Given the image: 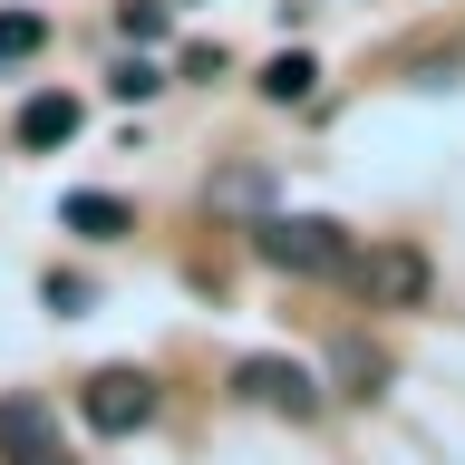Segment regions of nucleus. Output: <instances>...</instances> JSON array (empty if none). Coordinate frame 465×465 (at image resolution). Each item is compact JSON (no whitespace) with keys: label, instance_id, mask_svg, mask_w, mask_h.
Masks as SVG:
<instances>
[{"label":"nucleus","instance_id":"nucleus-1","mask_svg":"<svg viewBox=\"0 0 465 465\" xmlns=\"http://www.w3.org/2000/svg\"><path fill=\"white\" fill-rule=\"evenodd\" d=\"M349 252H359V242H349L330 213H272V223H262V262H272V272H349Z\"/></svg>","mask_w":465,"mask_h":465},{"label":"nucleus","instance_id":"nucleus-2","mask_svg":"<svg viewBox=\"0 0 465 465\" xmlns=\"http://www.w3.org/2000/svg\"><path fill=\"white\" fill-rule=\"evenodd\" d=\"M349 282L369 291L378 311H417L427 301V252L417 242H369V252H349Z\"/></svg>","mask_w":465,"mask_h":465},{"label":"nucleus","instance_id":"nucleus-3","mask_svg":"<svg viewBox=\"0 0 465 465\" xmlns=\"http://www.w3.org/2000/svg\"><path fill=\"white\" fill-rule=\"evenodd\" d=\"M232 398L262 407V417H320V378L301 359H242L232 369Z\"/></svg>","mask_w":465,"mask_h":465},{"label":"nucleus","instance_id":"nucleus-4","mask_svg":"<svg viewBox=\"0 0 465 465\" xmlns=\"http://www.w3.org/2000/svg\"><path fill=\"white\" fill-rule=\"evenodd\" d=\"M78 417H87L97 436H136L145 417H155V378H145V369H97V378L78 388Z\"/></svg>","mask_w":465,"mask_h":465},{"label":"nucleus","instance_id":"nucleus-5","mask_svg":"<svg viewBox=\"0 0 465 465\" xmlns=\"http://www.w3.org/2000/svg\"><path fill=\"white\" fill-rule=\"evenodd\" d=\"M68 136H78V97L39 87V97L20 107V145H39V155H49V145H68Z\"/></svg>","mask_w":465,"mask_h":465},{"label":"nucleus","instance_id":"nucleus-6","mask_svg":"<svg viewBox=\"0 0 465 465\" xmlns=\"http://www.w3.org/2000/svg\"><path fill=\"white\" fill-rule=\"evenodd\" d=\"M0 446H10V465H20V456H49V446H58V436H49V407H39V398H10V407H0Z\"/></svg>","mask_w":465,"mask_h":465},{"label":"nucleus","instance_id":"nucleus-7","mask_svg":"<svg viewBox=\"0 0 465 465\" xmlns=\"http://www.w3.org/2000/svg\"><path fill=\"white\" fill-rule=\"evenodd\" d=\"M311 87H320V58H301V49H282L272 68H262V97H272V107H301Z\"/></svg>","mask_w":465,"mask_h":465},{"label":"nucleus","instance_id":"nucleus-8","mask_svg":"<svg viewBox=\"0 0 465 465\" xmlns=\"http://www.w3.org/2000/svg\"><path fill=\"white\" fill-rule=\"evenodd\" d=\"M58 223L107 242V232H126V203H116V194H68V203H58Z\"/></svg>","mask_w":465,"mask_h":465},{"label":"nucleus","instance_id":"nucleus-9","mask_svg":"<svg viewBox=\"0 0 465 465\" xmlns=\"http://www.w3.org/2000/svg\"><path fill=\"white\" fill-rule=\"evenodd\" d=\"M39 39H49V20H39V10H0V68L39 58Z\"/></svg>","mask_w":465,"mask_h":465},{"label":"nucleus","instance_id":"nucleus-10","mask_svg":"<svg viewBox=\"0 0 465 465\" xmlns=\"http://www.w3.org/2000/svg\"><path fill=\"white\" fill-rule=\"evenodd\" d=\"M126 39H136V49L165 39V0H126Z\"/></svg>","mask_w":465,"mask_h":465},{"label":"nucleus","instance_id":"nucleus-11","mask_svg":"<svg viewBox=\"0 0 465 465\" xmlns=\"http://www.w3.org/2000/svg\"><path fill=\"white\" fill-rule=\"evenodd\" d=\"M155 87H165V78H155L145 58H126V68H116V97H155Z\"/></svg>","mask_w":465,"mask_h":465},{"label":"nucleus","instance_id":"nucleus-12","mask_svg":"<svg viewBox=\"0 0 465 465\" xmlns=\"http://www.w3.org/2000/svg\"><path fill=\"white\" fill-rule=\"evenodd\" d=\"M20 465H68V456H58V446H49V456H20Z\"/></svg>","mask_w":465,"mask_h":465}]
</instances>
